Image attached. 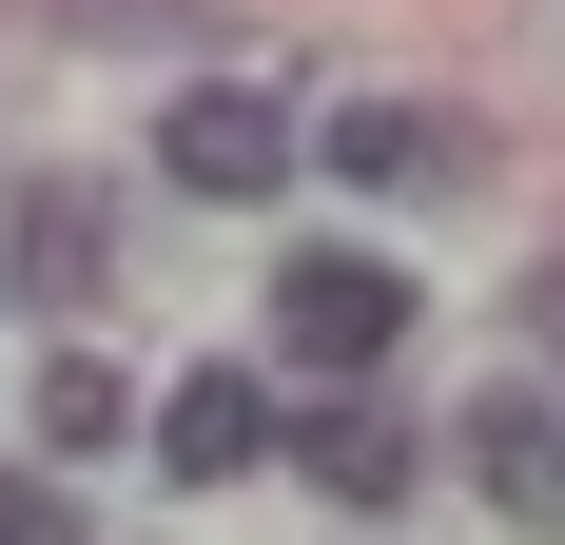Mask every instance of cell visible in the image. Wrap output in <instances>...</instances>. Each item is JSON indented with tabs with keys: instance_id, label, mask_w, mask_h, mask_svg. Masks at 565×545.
<instances>
[{
	"instance_id": "7",
	"label": "cell",
	"mask_w": 565,
	"mask_h": 545,
	"mask_svg": "<svg viewBox=\"0 0 565 545\" xmlns=\"http://www.w3.org/2000/svg\"><path fill=\"white\" fill-rule=\"evenodd\" d=\"M20 272H40V292H98V195H78V175H40V195H20Z\"/></svg>"
},
{
	"instance_id": "5",
	"label": "cell",
	"mask_w": 565,
	"mask_h": 545,
	"mask_svg": "<svg viewBox=\"0 0 565 545\" xmlns=\"http://www.w3.org/2000/svg\"><path fill=\"white\" fill-rule=\"evenodd\" d=\"M157 448H175V488H234V468L274 448V389L254 371H175L157 389Z\"/></svg>"
},
{
	"instance_id": "3",
	"label": "cell",
	"mask_w": 565,
	"mask_h": 545,
	"mask_svg": "<svg viewBox=\"0 0 565 545\" xmlns=\"http://www.w3.org/2000/svg\"><path fill=\"white\" fill-rule=\"evenodd\" d=\"M312 157H332V175H371V195H449V175H468V117H429V98H351Z\"/></svg>"
},
{
	"instance_id": "6",
	"label": "cell",
	"mask_w": 565,
	"mask_h": 545,
	"mask_svg": "<svg viewBox=\"0 0 565 545\" xmlns=\"http://www.w3.org/2000/svg\"><path fill=\"white\" fill-rule=\"evenodd\" d=\"M274 448H292V468H312L332 506H391V488H409V429H371V409H292Z\"/></svg>"
},
{
	"instance_id": "9",
	"label": "cell",
	"mask_w": 565,
	"mask_h": 545,
	"mask_svg": "<svg viewBox=\"0 0 565 545\" xmlns=\"http://www.w3.org/2000/svg\"><path fill=\"white\" fill-rule=\"evenodd\" d=\"M0 545H78V526H58V488H0Z\"/></svg>"
},
{
	"instance_id": "10",
	"label": "cell",
	"mask_w": 565,
	"mask_h": 545,
	"mask_svg": "<svg viewBox=\"0 0 565 545\" xmlns=\"http://www.w3.org/2000/svg\"><path fill=\"white\" fill-rule=\"evenodd\" d=\"M526 351H546V371H565V272H526Z\"/></svg>"
},
{
	"instance_id": "8",
	"label": "cell",
	"mask_w": 565,
	"mask_h": 545,
	"mask_svg": "<svg viewBox=\"0 0 565 545\" xmlns=\"http://www.w3.org/2000/svg\"><path fill=\"white\" fill-rule=\"evenodd\" d=\"M117 429H137V389H117L98 351H40V448H58V468H78V448H117Z\"/></svg>"
},
{
	"instance_id": "2",
	"label": "cell",
	"mask_w": 565,
	"mask_h": 545,
	"mask_svg": "<svg viewBox=\"0 0 565 545\" xmlns=\"http://www.w3.org/2000/svg\"><path fill=\"white\" fill-rule=\"evenodd\" d=\"M274 331L312 351V371H371V351L409 331V272H391V254H292V272H274Z\"/></svg>"
},
{
	"instance_id": "1",
	"label": "cell",
	"mask_w": 565,
	"mask_h": 545,
	"mask_svg": "<svg viewBox=\"0 0 565 545\" xmlns=\"http://www.w3.org/2000/svg\"><path fill=\"white\" fill-rule=\"evenodd\" d=\"M292 157H312V137H292V117L254 98V78H195V98L157 117V175H175V195H274Z\"/></svg>"
},
{
	"instance_id": "4",
	"label": "cell",
	"mask_w": 565,
	"mask_h": 545,
	"mask_svg": "<svg viewBox=\"0 0 565 545\" xmlns=\"http://www.w3.org/2000/svg\"><path fill=\"white\" fill-rule=\"evenodd\" d=\"M468 488L508 506V526H565V409L546 389H488L468 409Z\"/></svg>"
},
{
	"instance_id": "11",
	"label": "cell",
	"mask_w": 565,
	"mask_h": 545,
	"mask_svg": "<svg viewBox=\"0 0 565 545\" xmlns=\"http://www.w3.org/2000/svg\"><path fill=\"white\" fill-rule=\"evenodd\" d=\"M58 20H195V0H58Z\"/></svg>"
}]
</instances>
